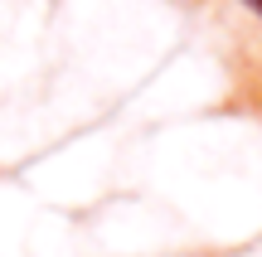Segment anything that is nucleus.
I'll use <instances>...</instances> for the list:
<instances>
[{
	"mask_svg": "<svg viewBox=\"0 0 262 257\" xmlns=\"http://www.w3.org/2000/svg\"><path fill=\"white\" fill-rule=\"evenodd\" d=\"M243 5H248V10H253V15H262V0H243Z\"/></svg>",
	"mask_w": 262,
	"mask_h": 257,
	"instance_id": "f257e3e1",
	"label": "nucleus"
}]
</instances>
